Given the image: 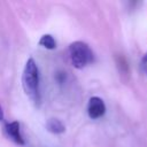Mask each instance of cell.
Segmentation results:
<instances>
[{"label":"cell","mask_w":147,"mask_h":147,"mask_svg":"<svg viewBox=\"0 0 147 147\" xmlns=\"http://www.w3.org/2000/svg\"><path fill=\"white\" fill-rule=\"evenodd\" d=\"M39 69L33 59H29L25 63L23 75H22V85L26 95L36 103L40 101V91H39Z\"/></svg>","instance_id":"6da1fadb"},{"label":"cell","mask_w":147,"mask_h":147,"mask_svg":"<svg viewBox=\"0 0 147 147\" xmlns=\"http://www.w3.org/2000/svg\"><path fill=\"white\" fill-rule=\"evenodd\" d=\"M69 57L75 68L83 69L93 62V52L86 42L74 41L69 46Z\"/></svg>","instance_id":"7a4b0ae2"},{"label":"cell","mask_w":147,"mask_h":147,"mask_svg":"<svg viewBox=\"0 0 147 147\" xmlns=\"http://www.w3.org/2000/svg\"><path fill=\"white\" fill-rule=\"evenodd\" d=\"M106 113V106L101 98L99 96H92L88 100L87 105V114L92 119L100 118Z\"/></svg>","instance_id":"3957f363"},{"label":"cell","mask_w":147,"mask_h":147,"mask_svg":"<svg viewBox=\"0 0 147 147\" xmlns=\"http://www.w3.org/2000/svg\"><path fill=\"white\" fill-rule=\"evenodd\" d=\"M6 132L8 137H10L11 140H14L18 145H24V139L21 134V129H20V123L14 121L8 124H6Z\"/></svg>","instance_id":"277c9868"},{"label":"cell","mask_w":147,"mask_h":147,"mask_svg":"<svg viewBox=\"0 0 147 147\" xmlns=\"http://www.w3.org/2000/svg\"><path fill=\"white\" fill-rule=\"evenodd\" d=\"M46 129L47 131L54 133V134H60V133H63L64 130H65V126L64 124L57 119V118H49L47 122H46Z\"/></svg>","instance_id":"5b68a950"},{"label":"cell","mask_w":147,"mask_h":147,"mask_svg":"<svg viewBox=\"0 0 147 147\" xmlns=\"http://www.w3.org/2000/svg\"><path fill=\"white\" fill-rule=\"evenodd\" d=\"M39 45L47 49H54L56 47V41L52 34H44L39 40Z\"/></svg>","instance_id":"8992f818"},{"label":"cell","mask_w":147,"mask_h":147,"mask_svg":"<svg viewBox=\"0 0 147 147\" xmlns=\"http://www.w3.org/2000/svg\"><path fill=\"white\" fill-rule=\"evenodd\" d=\"M140 68L145 74H147V52L145 53V55L142 56V59L140 61Z\"/></svg>","instance_id":"52a82bcc"},{"label":"cell","mask_w":147,"mask_h":147,"mask_svg":"<svg viewBox=\"0 0 147 147\" xmlns=\"http://www.w3.org/2000/svg\"><path fill=\"white\" fill-rule=\"evenodd\" d=\"M2 119H3V110H2V108L0 106V121H2Z\"/></svg>","instance_id":"ba28073f"}]
</instances>
